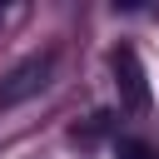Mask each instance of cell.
I'll return each mask as SVG.
<instances>
[{
	"mask_svg": "<svg viewBox=\"0 0 159 159\" xmlns=\"http://www.w3.org/2000/svg\"><path fill=\"white\" fill-rule=\"evenodd\" d=\"M50 75H55V60H50V55L20 60V65L0 80V109H15V104H25V99H35V94L50 84Z\"/></svg>",
	"mask_w": 159,
	"mask_h": 159,
	"instance_id": "cell-1",
	"label": "cell"
},
{
	"mask_svg": "<svg viewBox=\"0 0 159 159\" xmlns=\"http://www.w3.org/2000/svg\"><path fill=\"white\" fill-rule=\"evenodd\" d=\"M114 75H119V99L129 104V109H149V84H144V70H139V55L124 45V50H114Z\"/></svg>",
	"mask_w": 159,
	"mask_h": 159,
	"instance_id": "cell-2",
	"label": "cell"
},
{
	"mask_svg": "<svg viewBox=\"0 0 159 159\" xmlns=\"http://www.w3.org/2000/svg\"><path fill=\"white\" fill-rule=\"evenodd\" d=\"M119 159H154V154H149L139 139H119Z\"/></svg>",
	"mask_w": 159,
	"mask_h": 159,
	"instance_id": "cell-3",
	"label": "cell"
}]
</instances>
